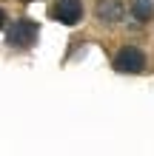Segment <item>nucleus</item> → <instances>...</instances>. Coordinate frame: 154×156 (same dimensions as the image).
Returning a JSON list of instances; mask_svg holds the SVG:
<instances>
[{
    "label": "nucleus",
    "mask_w": 154,
    "mask_h": 156,
    "mask_svg": "<svg viewBox=\"0 0 154 156\" xmlns=\"http://www.w3.org/2000/svg\"><path fill=\"white\" fill-rule=\"evenodd\" d=\"M3 23H6V14H3V9H0V29H3Z\"/></svg>",
    "instance_id": "6"
},
{
    "label": "nucleus",
    "mask_w": 154,
    "mask_h": 156,
    "mask_svg": "<svg viewBox=\"0 0 154 156\" xmlns=\"http://www.w3.org/2000/svg\"><path fill=\"white\" fill-rule=\"evenodd\" d=\"M114 68L120 71V74H143V71H146V54H143L137 45H123V48L114 54Z\"/></svg>",
    "instance_id": "2"
},
{
    "label": "nucleus",
    "mask_w": 154,
    "mask_h": 156,
    "mask_svg": "<svg viewBox=\"0 0 154 156\" xmlns=\"http://www.w3.org/2000/svg\"><path fill=\"white\" fill-rule=\"evenodd\" d=\"M51 17L60 20L63 26H77L83 20V3L80 0H57L51 6Z\"/></svg>",
    "instance_id": "3"
},
{
    "label": "nucleus",
    "mask_w": 154,
    "mask_h": 156,
    "mask_svg": "<svg viewBox=\"0 0 154 156\" xmlns=\"http://www.w3.org/2000/svg\"><path fill=\"white\" fill-rule=\"evenodd\" d=\"M131 14L137 17L140 23H146V20H151V14H154V3H151V0H134V3H131Z\"/></svg>",
    "instance_id": "5"
},
{
    "label": "nucleus",
    "mask_w": 154,
    "mask_h": 156,
    "mask_svg": "<svg viewBox=\"0 0 154 156\" xmlns=\"http://www.w3.org/2000/svg\"><path fill=\"white\" fill-rule=\"evenodd\" d=\"M94 14H97V20H100L103 26H114V23H120V20H123L126 9H123L120 0H97Z\"/></svg>",
    "instance_id": "4"
},
{
    "label": "nucleus",
    "mask_w": 154,
    "mask_h": 156,
    "mask_svg": "<svg viewBox=\"0 0 154 156\" xmlns=\"http://www.w3.org/2000/svg\"><path fill=\"white\" fill-rule=\"evenodd\" d=\"M37 34H40V26L34 20H29V17H20V20H14L9 26L6 45H12V48H32L37 43Z\"/></svg>",
    "instance_id": "1"
}]
</instances>
